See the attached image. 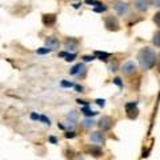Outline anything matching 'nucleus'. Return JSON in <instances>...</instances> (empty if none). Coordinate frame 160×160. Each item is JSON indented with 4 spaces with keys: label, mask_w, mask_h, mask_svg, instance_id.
I'll use <instances>...</instances> for the list:
<instances>
[{
    "label": "nucleus",
    "mask_w": 160,
    "mask_h": 160,
    "mask_svg": "<svg viewBox=\"0 0 160 160\" xmlns=\"http://www.w3.org/2000/svg\"><path fill=\"white\" fill-rule=\"evenodd\" d=\"M138 60H139L140 67L148 71V69H152L156 66L158 55L151 47H143L138 53Z\"/></svg>",
    "instance_id": "f257e3e1"
},
{
    "label": "nucleus",
    "mask_w": 160,
    "mask_h": 160,
    "mask_svg": "<svg viewBox=\"0 0 160 160\" xmlns=\"http://www.w3.org/2000/svg\"><path fill=\"white\" fill-rule=\"evenodd\" d=\"M112 8L119 16H127L129 13V4L126 0H115L112 3Z\"/></svg>",
    "instance_id": "f03ea898"
},
{
    "label": "nucleus",
    "mask_w": 160,
    "mask_h": 160,
    "mask_svg": "<svg viewBox=\"0 0 160 160\" xmlns=\"http://www.w3.org/2000/svg\"><path fill=\"white\" fill-rule=\"evenodd\" d=\"M104 27H106L107 31L111 32H118L120 29V22L118 16H113V15H108V16L104 18Z\"/></svg>",
    "instance_id": "7ed1b4c3"
},
{
    "label": "nucleus",
    "mask_w": 160,
    "mask_h": 160,
    "mask_svg": "<svg viewBox=\"0 0 160 160\" xmlns=\"http://www.w3.org/2000/svg\"><path fill=\"white\" fill-rule=\"evenodd\" d=\"M69 75L76 76L79 79H83L87 75V68H86V66H84L83 63H78V64H75L71 69H69Z\"/></svg>",
    "instance_id": "20e7f679"
},
{
    "label": "nucleus",
    "mask_w": 160,
    "mask_h": 160,
    "mask_svg": "<svg viewBox=\"0 0 160 160\" xmlns=\"http://www.w3.org/2000/svg\"><path fill=\"white\" fill-rule=\"evenodd\" d=\"M79 44H80V40L76 39V38H66V40H64L63 46H64V49L68 52H75L76 49L79 48Z\"/></svg>",
    "instance_id": "39448f33"
},
{
    "label": "nucleus",
    "mask_w": 160,
    "mask_h": 160,
    "mask_svg": "<svg viewBox=\"0 0 160 160\" xmlns=\"http://www.w3.org/2000/svg\"><path fill=\"white\" fill-rule=\"evenodd\" d=\"M126 113L128 119H136L139 115V109H138V102H129L126 104Z\"/></svg>",
    "instance_id": "423d86ee"
},
{
    "label": "nucleus",
    "mask_w": 160,
    "mask_h": 160,
    "mask_svg": "<svg viewBox=\"0 0 160 160\" xmlns=\"http://www.w3.org/2000/svg\"><path fill=\"white\" fill-rule=\"evenodd\" d=\"M120 69H122V72L126 75V76H131V75L136 73L138 66H136V63H135L133 60H128V62H126L123 64V67Z\"/></svg>",
    "instance_id": "0eeeda50"
},
{
    "label": "nucleus",
    "mask_w": 160,
    "mask_h": 160,
    "mask_svg": "<svg viewBox=\"0 0 160 160\" xmlns=\"http://www.w3.org/2000/svg\"><path fill=\"white\" fill-rule=\"evenodd\" d=\"M44 44H46V47L52 49V51H56V49L60 48V40L58 36H55V35H51V36H47L46 40H44Z\"/></svg>",
    "instance_id": "6e6552de"
},
{
    "label": "nucleus",
    "mask_w": 160,
    "mask_h": 160,
    "mask_svg": "<svg viewBox=\"0 0 160 160\" xmlns=\"http://www.w3.org/2000/svg\"><path fill=\"white\" fill-rule=\"evenodd\" d=\"M149 7H151L149 0H133V8L140 13H146Z\"/></svg>",
    "instance_id": "1a4fd4ad"
},
{
    "label": "nucleus",
    "mask_w": 160,
    "mask_h": 160,
    "mask_svg": "<svg viewBox=\"0 0 160 160\" xmlns=\"http://www.w3.org/2000/svg\"><path fill=\"white\" fill-rule=\"evenodd\" d=\"M98 127L100 128V131H109L113 127V119L109 116H102L98 123Z\"/></svg>",
    "instance_id": "9d476101"
},
{
    "label": "nucleus",
    "mask_w": 160,
    "mask_h": 160,
    "mask_svg": "<svg viewBox=\"0 0 160 160\" xmlns=\"http://www.w3.org/2000/svg\"><path fill=\"white\" fill-rule=\"evenodd\" d=\"M56 22H58L56 13H43V16H42V23H43L46 27L51 28V27H53L55 24H56Z\"/></svg>",
    "instance_id": "9b49d317"
},
{
    "label": "nucleus",
    "mask_w": 160,
    "mask_h": 160,
    "mask_svg": "<svg viewBox=\"0 0 160 160\" xmlns=\"http://www.w3.org/2000/svg\"><path fill=\"white\" fill-rule=\"evenodd\" d=\"M89 140H91L92 143L98 144V146H100V144H104L106 143V138H104V135L102 132H92L91 136H89Z\"/></svg>",
    "instance_id": "f8f14e48"
},
{
    "label": "nucleus",
    "mask_w": 160,
    "mask_h": 160,
    "mask_svg": "<svg viewBox=\"0 0 160 160\" xmlns=\"http://www.w3.org/2000/svg\"><path fill=\"white\" fill-rule=\"evenodd\" d=\"M88 153L91 155L92 158H102L103 156V149L100 146H98V144H95V146H91L88 147Z\"/></svg>",
    "instance_id": "ddd939ff"
},
{
    "label": "nucleus",
    "mask_w": 160,
    "mask_h": 160,
    "mask_svg": "<svg viewBox=\"0 0 160 160\" xmlns=\"http://www.w3.org/2000/svg\"><path fill=\"white\" fill-rule=\"evenodd\" d=\"M59 56H60V58H64V60H66V62H73V60L76 59V53H75V52L64 51V52H60Z\"/></svg>",
    "instance_id": "4468645a"
},
{
    "label": "nucleus",
    "mask_w": 160,
    "mask_h": 160,
    "mask_svg": "<svg viewBox=\"0 0 160 160\" xmlns=\"http://www.w3.org/2000/svg\"><path fill=\"white\" fill-rule=\"evenodd\" d=\"M95 56H96L99 60H103V62H108V59L111 58V53L108 52H103V51H95Z\"/></svg>",
    "instance_id": "2eb2a0df"
},
{
    "label": "nucleus",
    "mask_w": 160,
    "mask_h": 160,
    "mask_svg": "<svg viewBox=\"0 0 160 160\" xmlns=\"http://www.w3.org/2000/svg\"><path fill=\"white\" fill-rule=\"evenodd\" d=\"M152 44L156 48H160V29H158L152 36Z\"/></svg>",
    "instance_id": "dca6fc26"
},
{
    "label": "nucleus",
    "mask_w": 160,
    "mask_h": 160,
    "mask_svg": "<svg viewBox=\"0 0 160 160\" xmlns=\"http://www.w3.org/2000/svg\"><path fill=\"white\" fill-rule=\"evenodd\" d=\"M93 126H95V122H93L91 118H87V119L83 120V127L86 128V129H91Z\"/></svg>",
    "instance_id": "f3484780"
},
{
    "label": "nucleus",
    "mask_w": 160,
    "mask_h": 160,
    "mask_svg": "<svg viewBox=\"0 0 160 160\" xmlns=\"http://www.w3.org/2000/svg\"><path fill=\"white\" fill-rule=\"evenodd\" d=\"M82 112H83L84 115H86V116H88V118H92V116H96V115H98V112L91 111V109L88 108V106L83 107V108H82Z\"/></svg>",
    "instance_id": "a211bd4d"
},
{
    "label": "nucleus",
    "mask_w": 160,
    "mask_h": 160,
    "mask_svg": "<svg viewBox=\"0 0 160 160\" xmlns=\"http://www.w3.org/2000/svg\"><path fill=\"white\" fill-rule=\"evenodd\" d=\"M107 9H108V7L106 6V4H100V6H98V7H93V11L95 12H99V13H104V12H107Z\"/></svg>",
    "instance_id": "6ab92c4d"
},
{
    "label": "nucleus",
    "mask_w": 160,
    "mask_h": 160,
    "mask_svg": "<svg viewBox=\"0 0 160 160\" xmlns=\"http://www.w3.org/2000/svg\"><path fill=\"white\" fill-rule=\"evenodd\" d=\"M152 20H153V23L155 24H156V27L160 29V9H159V11L156 12V13H155L153 15V18H152Z\"/></svg>",
    "instance_id": "aec40b11"
},
{
    "label": "nucleus",
    "mask_w": 160,
    "mask_h": 160,
    "mask_svg": "<svg viewBox=\"0 0 160 160\" xmlns=\"http://www.w3.org/2000/svg\"><path fill=\"white\" fill-rule=\"evenodd\" d=\"M118 69H119V62H118V60H113V62L109 64V71L116 72Z\"/></svg>",
    "instance_id": "412c9836"
},
{
    "label": "nucleus",
    "mask_w": 160,
    "mask_h": 160,
    "mask_svg": "<svg viewBox=\"0 0 160 160\" xmlns=\"http://www.w3.org/2000/svg\"><path fill=\"white\" fill-rule=\"evenodd\" d=\"M49 52H52V49H49V48H47V47L39 48L38 51H36V53H38V55H46V53H49Z\"/></svg>",
    "instance_id": "4be33fe9"
},
{
    "label": "nucleus",
    "mask_w": 160,
    "mask_h": 160,
    "mask_svg": "<svg viewBox=\"0 0 160 160\" xmlns=\"http://www.w3.org/2000/svg\"><path fill=\"white\" fill-rule=\"evenodd\" d=\"M86 2V4H88V6H92V7H98V6H100V3L99 0H84Z\"/></svg>",
    "instance_id": "5701e85b"
},
{
    "label": "nucleus",
    "mask_w": 160,
    "mask_h": 160,
    "mask_svg": "<svg viewBox=\"0 0 160 160\" xmlns=\"http://www.w3.org/2000/svg\"><path fill=\"white\" fill-rule=\"evenodd\" d=\"M60 86L63 88H69V87H75V84L72 82H67V80H62V83H60Z\"/></svg>",
    "instance_id": "b1692460"
},
{
    "label": "nucleus",
    "mask_w": 160,
    "mask_h": 160,
    "mask_svg": "<svg viewBox=\"0 0 160 160\" xmlns=\"http://www.w3.org/2000/svg\"><path fill=\"white\" fill-rule=\"evenodd\" d=\"M40 122H43L46 126H51V119L47 118L46 115H42V116H40Z\"/></svg>",
    "instance_id": "393cba45"
},
{
    "label": "nucleus",
    "mask_w": 160,
    "mask_h": 160,
    "mask_svg": "<svg viewBox=\"0 0 160 160\" xmlns=\"http://www.w3.org/2000/svg\"><path fill=\"white\" fill-rule=\"evenodd\" d=\"M112 83H113V84H116L119 88H123V80L120 79V78H115V79L112 80Z\"/></svg>",
    "instance_id": "a878e982"
},
{
    "label": "nucleus",
    "mask_w": 160,
    "mask_h": 160,
    "mask_svg": "<svg viewBox=\"0 0 160 160\" xmlns=\"http://www.w3.org/2000/svg\"><path fill=\"white\" fill-rule=\"evenodd\" d=\"M95 59H96V56H95V55H86V56H83L84 62H93Z\"/></svg>",
    "instance_id": "bb28decb"
},
{
    "label": "nucleus",
    "mask_w": 160,
    "mask_h": 160,
    "mask_svg": "<svg viewBox=\"0 0 160 160\" xmlns=\"http://www.w3.org/2000/svg\"><path fill=\"white\" fill-rule=\"evenodd\" d=\"M152 7H156V8H160V0H149Z\"/></svg>",
    "instance_id": "cd10ccee"
},
{
    "label": "nucleus",
    "mask_w": 160,
    "mask_h": 160,
    "mask_svg": "<svg viewBox=\"0 0 160 160\" xmlns=\"http://www.w3.org/2000/svg\"><path fill=\"white\" fill-rule=\"evenodd\" d=\"M95 102H96V104H98V106L99 107H104V106H106V103H104V102H106V100H104V99H96V100H95Z\"/></svg>",
    "instance_id": "c85d7f7f"
},
{
    "label": "nucleus",
    "mask_w": 160,
    "mask_h": 160,
    "mask_svg": "<svg viewBox=\"0 0 160 160\" xmlns=\"http://www.w3.org/2000/svg\"><path fill=\"white\" fill-rule=\"evenodd\" d=\"M75 89H76V92H84V87L80 84H75Z\"/></svg>",
    "instance_id": "c756f323"
},
{
    "label": "nucleus",
    "mask_w": 160,
    "mask_h": 160,
    "mask_svg": "<svg viewBox=\"0 0 160 160\" xmlns=\"http://www.w3.org/2000/svg\"><path fill=\"white\" fill-rule=\"evenodd\" d=\"M75 136H76V133H75L73 131H71V132H67V133H66V138H67V139H73Z\"/></svg>",
    "instance_id": "7c9ffc66"
},
{
    "label": "nucleus",
    "mask_w": 160,
    "mask_h": 160,
    "mask_svg": "<svg viewBox=\"0 0 160 160\" xmlns=\"http://www.w3.org/2000/svg\"><path fill=\"white\" fill-rule=\"evenodd\" d=\"M31 119L32 120H40V115H38L36 112H32L31 113Z\"/></svg>",
    "instance_id": "2f4dec72"
},
{
    "label": "nucleus",
    "mask_w": 160,
    "mask_h": 160,
    "mask_svg": "<svg viewBox=\"0 0 160 160\" xmlns=\"http://www.w3.org/2000/svg\"><path fill=\"white\" fill-rule=\"evenodd\" d=\"M76 102H78L79 104H83V106H89V103L87 102V100H80V99H78Z\"/></svg>",
    "instance_id": "473e14b6"
},
{
    "label": "nucleus",
    "mask_w": 160,
    "mask_h": 160,
    "mask_svg": "<svg viewBox=\"0 0 160 160\" xmlns=\"http://www.w3.org/2000/svg\"><path fill=\"white\" fill-rule=\"evenodd\" d=\"M49 142H51L52 144H56V143H58V138H55V136H49Z\"/></svg>",
    "instance_id": "72a5a7b5"
},
{
    "label": "nucleus",
    "mask_w": 160,
    "mask_h": 160,
    "mask_svg": "<svg viewBox=\"0 0 160 160\" xmlns=\"http://www.w3.org/2000/svg\"><path fill=\"white\" fill-rule=\"evenodd\" d=\"M156 66L159 67V72H160V56H159V59L156 60Z\"/></svg>",
    "instance_id": "f704fd0d"
},
{
    "label": "nucleus",
    "mask_w": 160,
    "mask_h": 160,
    "mask_svg": "<svg viewBox=\"0 0 160 160\" xmlns=\"http://www.w3.org/2000/svg\"><path fill=\"white\" fill-rule=\"evenodd\" d=\"M126 2H127V0H126Z\"/></svg>",
    "instance_id": "c9c22d12"
}]
</instances>
